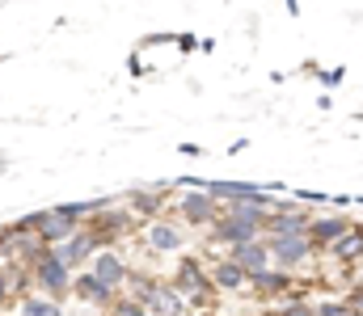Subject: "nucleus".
Instances as JSON below:
<instances>
[{
	"instance_id": "6e6552de",
	"label": "nucleus",
	"mask_w": 363,
	"mask_h": 316,
	"mask_svg": "<svg viewBox=\"0 0 363 316\" xmlns=\"http://www.w3.org/2000/svg\"><path fill=\"white\" fill-rule=\"evenodd\" d=\"M342 236H347V223H342V219H317V223H308V240H313V245H325V240L338 245Z\"/></svg>"
},
{
	"instance_id": "a211bd4d",
	"label": "nucleus",
	"mask_w": 363,
	"mask_h": 316,
	"mask_svg": "<svg viewBox=\"0 0 363 316\" xmlns=\"http://www.w3.org/2000/svg\"><path fill=\"white\" fill-rule=\"evenodd\" d=\"M317 316H351V308H347V304H321Z\"/></svg>"
},
{
	"instance_id": "7ed1b4c3",
	"label": "nucleus",
	"mask_w": 363,
	"mask_h": 316,
	"mask_svg": "<svg viewBox=\"0 0 363 316\" xmlns=\"http://www.w3.org/2000/svg\"><path fill=\"white\" fill-rule=\"evenodd\" d=\"M144 308H152V316H182V295L174 287H157L152 283V291L144 295Z\"/></svg>"
},
{
	"instance_id": "f8f14e48",
	"label": "nucleus",
	"mask_w": 363,
	"mask_h": 316,
	"mask_svg": "<svg viewBox=\"0 0 363 316\" xmlns=\"http://www.w3.org/2000/svg\"><path fill=\"white\" fill-rule=\"evenodd\" d=\"M334 257L338 262H355V257H363V232L355 228V232H347L338 245H334Z\"/></svg>"
},
{
	"instance_id": "ddd939ff",
	"label": "nucleus",
	"mask_w": 363,
	"mask_h": 316,
	"mask_svg": "<svg viewBox=\"0 0 363 316\" xmlns=\"http://www.w3.org/2000/svg\"><path fill=\"white\" fill-rule=\"evenodd\" d=\"M148 240H152V249H161V253H174V249L182 245L178 228H169V223H157V228L148 232Z\"/></svg>"
},
{
	"instance_id": "f03ea898",
	"label": "nucleus",
	"mask_w": 363,
	"mask_h": 316,
	"mask_svg": "<svg viewBox=\"0 0 363 316\" xmlns=\"http://www.w3.org/2000/svg\"><path fill=\"white\" fill-rule=\"evenodd\" d=\"M271 253H274V262L296 266V262H304V257L313 253V240H308V236H274Z\"/></svg>"
},
{
	"instance_id": "1a4fd4ad",
	"label": "nucleus",
	"mask_w": 363,
	"mask_h": 316,
	"mask_svg": "<svg viewBox=\"0 0 363 316\" xmlns=\"http://www.w3.org/2000/svg\"><path fill=\"white\" fill-rule=\"evenodd\" d=\"M93 279H97V283H106V287L114 291V287L123 283V262H118L114 253H101V257H97V266H93Z\"/></svg>"
},
{
	"instance_id": "f257e3e1",
	"label": "nucleus",
	"mask_w": 363,
	"mask_h": 316,
	"mask_svg": "<svg viewBox=\"0 0 363 316\" xmlns=\"http://www.w3.org/2000/svg\"><path fill=\"white\" fill-rule=\"evenodd\" d=\"M233 262H237L250 279H258V274L271 270V249L258 245V240H250V245H233Z\"/></svg>"
},
{
	"instance_id": "4468645a",
	"label": "nucleus",
	"mask_w": 363,
	"mask_h": 316,
	"mask_svg": "<svg viewBox=\"0 0 363 316\" xmlns=\"http://www.w3.org/2000/svg\"><path fill=\"white\" fill-rule=\"evenodd\" d=\"M245 279H250V274H245V270H241L237 262H224V266H216V283H220L224 291H237V287H241Z\"/></svg>"
},
{
	"instance_id": "2eb2a0df",
	"label": "nucleus",
	"mask_w": 363,
	"mask_h": 316,
	"mask_svg": "<svg viewBox=\"0 0 363 316\" xmlns=\"http://www.w3.org/2000/svg\"><path fill=\"white\" fill-rule=\"evenodd\" d=\"M77 291H81L85 300H97V304H106V300H110V287H106V283H97L93 274H85V279L77 283Z\"/></svg>"
},
{
	"instance_id": "39448f33",
	"label": "nucleus",
	"mask_w": 363,
	"mask_h": 316,
	"mask_svg": "<svg viewBox=\"0 0 363 316\" xmlns=\"http://www.w3.org/2000/svg\"><path fill=\"white\" fill-rule=\"evenodd\" d=\"M64 274H68V266H64L55 253H43V257H38V279H43V287L64 291V287H68V279H64Z\"/></svg>"
},
{
	"instance_id": "dca6fc26",
	"label": "nucleus",
	"mask_w": 363,
	"mask_h": 316,
	"mask_svg": "<svg viewBox=\"0 0 363 316\" xmlns=\"http://www.w3.org/2000/svg\"><path fill=\"white\" fill-rule=\"evenodd\" d=\"M21 316H60V308H55L51 300H26Z\"/></svg>"
},
{
	"instance_id": "f3484780",
	"label": "nucleus",
	"mask_w": 363,
	"mask_h": 316,
	"mask_svg": "<svg viewBox=\"0 0 363 316\" xmlns=\"http://www.w3.org/2000/svg\"><path fill=\"white\" fill-rule=\"evenodd\" d=\"M254 283H258V291H283V287H287V274H271V270H267V274H258Z\"/></svg>"
},
{
	"instance_id": "20e7f679",
	"label": "nucleus",
	"mask_w": 363,
	"mask_h": 316,
	"mask_svg": "<svg viewBox=\"0 0 363 316\" xmlns=\"http://www.w3.org/2000/svg\"><path fill=\"white\" fill-rule=\"evenodd\" d=\"M34 223H38V236H43V240H68V236H72V215L64 207L51 211V215H38Z\"/></svg>"
},
{
	"instance_id": "aec40b11",
	"label": "nucleus",
	"mask_w": 363,
	"mask_h": 316,
	"mask_svg": "<svg viewBox=\"0 0 363 316\" xmlns=\"http://www.w3.org/2000/svg\"><path fill=\"white\" fill-rule=\"evenodd\" d=\"M0 295H4V279H0Z\"/></svg>"
},
{
	"instance_id": "9d476101",
	"label": "nucleus",
	"mask_w": 363,
	"mask_h": 316,
	"mask_svg": "<svg viewBox=\"0 0 363 316\" xmlns=\"http://www.w3.org/2000/svg\"><path fill=\"white\" fill-rule=\"evenodd\" d=\"M174 283H178V295H182V291H186V295H199V291H203L199 262H182V266H178V279H174Z\"/></svg>"
},
{
	"instance_id": "412c9836",
	"label": "nucleus",
	"mask_w": 363,
	"mask_h": 316,
	"mask_svg": "<svg viewBox=\"0 0 363 316\" xmlns=\"http://www.w3.org/2000/svg\"><path fill=\"white\" fill-rule=\"evenodd\" d=\"M351 316H355V312H351Z\"/></svg>"
},
{
	"instance_id": "6ab92c4d",
	"label": "nucleus",
	"mask_w": 363,
	"mask_h": 316,
	"mask_svg": "<svg viewBox=\"0 0 363 316\" xmlns=\"http://www.w3.org/2000/svg\"><path fill=\"white\" fill-rule=\"evenodd\" d=\"M114 316H148V312H144V304H118Z\"/></svg>"
},
{
	"instance_id": "0eeeda50",
	"label": "nucleus",
	"mask_w": 363,
	"mask_h": 316,
	"mask_svg": "<svg viewBox=\"0 0 363 316\" xmlns=\"http://www.w3.org/2000/svg\"><path fill=\"white\" fill-rule=\"evenodd\" d=\"M93 245H97V236H68V240L60 245V253H55V257H60L64 266H77L85 253H93Z\"/></svg>"
},
{
	"instance_id": "423d86ee",
	"label": "nucleus",
	"mask_w": 363,
	"mask_h": 316,
	"mask_svg": "<svg viewBox=\"0 0 363 316\" xmlns=\"http://www.w3.org/2000/svg\"><path fill=\"white\" fill-rule=\"evenodd\" d=\"M271 236H308V219L304 215H267Z\"/></svg>"
},
{
	"instance_id": "9b49d317",
	"label": "nucleus",
	"mask_w": 363,
	"mask_h": 316,
	"mask_svg": "<svg viewBox=\"0 0 363 316\" xmlns=\"http://www.w3.org/2000/svg\"><path fill=\"white\" fill-rule=\"evenodd\" d=\"M182 211H186V219H190V223H207L216 207H211V194H190V199L182 203Z\"/></svg>"
}]
</instances>
